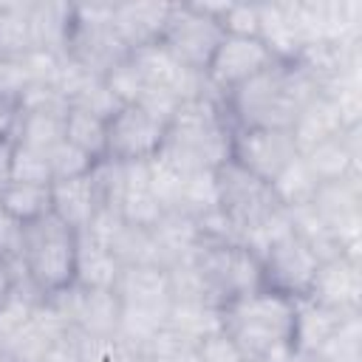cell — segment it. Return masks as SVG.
Listing matches in <instances>:
<instances>
[{"label": "cell", "instance_id": "cell-9", "mask_svg": "<svg viewBox=\"0 0 362 362\" xmlns=\"http://www.w3.org/2000/svg\"><path fill=\"white\" fill-rule=\"evenodd\" d=\"M65 57L90 76L107 79L127 57V45L110 23V3L74 6Z\"/></svg>", "mask_w": 362, "mask_h": 362}, {"label": "cell", "instance_id": "cell-18", "mask_svg": "<svg viewBox=\"0 0 362 362\" xmlns=\"http://www.w3.org/2000/svg\"><path fill=\"white\" fill-rule=\"evenodd\" d=\"M170 3H110V23L127 51L156 45L161 40Z\"/></svg>", "mask_w": 362, "mask_h": 362}, {"label": "cell", "instance_id": "cell-3", "mask_svg": "<svg viewBox=\"0 0 362 362\" xmlns=\"http://www.w3.org/2000/svg\"><path fill=\"white\" fill-rule=\"evenodd\" d=\"M215 204L218 212L232 226L235 238L249 249L260 252L283 226H288V212L280 204L272 184L260 181L232 158L215 173Z\"/></svg>", "mask_w": 362, "mask_h": 362}, {"label": "cell", "instance_id": "cell-43", "mask_svg": "<svg viewBox=\"0 0 362 362\" xmlns=\"http://www.w3.org/2000/svg\"><path fill=\"white\" fill-rule=\"evenodd\" d=\"M288 362H328L325 356H320V354H311V351H297Z\"/></svg>", "mask_w": 362, "mask_h": 362}, {"label": "cell", "instance_id": "cell-11", "mask_svg": "<svg viewBox=\"0 0 362 362\" xmlns=\"http://www.w3.org/2000/svg\"><path fill=\"white\" fill-rule=\"evenodd\" d=\"M300 156V147L291 130L277 127H235L229 158L257 175L266 184H274Z\"/></svg>", "mask_w": 362, "mask_h": 362}, {"label": "cell", "instance_id": "cell-17", "mask_svg": "<svg viewBox=\"0 0 362 362\" xmlns=\"http://www.w3.org/2000/svg\"><path fill=\"white\" fill-rule=\"evenodd\" d=\"M359 139H362V122L342 127L337 136L308 147L300 153L308 173L317 178V184L339 181L345 175H362L359 167Z\"/></svg>", "mask_w": 362, "mask_h": 362}, {"label": "cell", "instance_id": "cell-4", "mask_svg": "<svg viewBox=\"0 0 362 362\" xmlns=\"http://www.w3.org/2000/svg\"><path fill=\"white\" fill-rule=\"evenodd\" d=\"M221 328L235 339L249 362H288L294 342V300L266 288L221 308Z\"/></svg>", "mask_w": 362, "mask_h": 362}, {"label": "cell", "instance_id": "cell-28", "mask_svg": "<svg viewBox=\"0 0 362 362\" xmlns=\"http://www.w3.org/2000/svg\"><path fill=\"white\" fill-rule=\"evenodd\" d=\"M65 139L79 147L85 156H90L93 161L105 158V139H107V119L82 110V107H68L65 116Z\"/></svg>", "mask_w": 362, "mask_h": 362}, {"label": "cell", "instance_id": "cell-44", "mask_svg": "<svg viewBox=\"0 0 362 362\" xmlns=\"http://www.w3.org/2000/svg\"><path fill=\"white\" fill-rule=\"evenodd\" d=\"M0 209H3V187H0Z\"/></svg>", "mask_w": 362, "mask_h": 362}, {"label": "cell", "instance_id": "cell-10", "mask_svg": "<svg viewBox=\"0 0 362 362\" xmlns=\"http://www.w3.org/2000/svg\"><path fill=\"white\" fill-rule=\"evenodd\" d=\"M257 257H260L263 288L294 303L308 297L317 269L322 263L317 252L291 229V223L283 226L272 240H266Z\"/></svg>", "mask_w": 362, "mask_h": 362}, {"label": "cell", "instance_id": "cell-27", "mask_svg": "<svg viewBox=\"0 0 362 362\" xmlns=\"http://www.w3.org/2000/svg\"><path fill=\"white\" fill-rule=\"evenodd\" d=\"M3 212L17 218L20 223H31L37 218L51 215V184L8 181L3 187Z\"/></svg>", "mask_w": 362, "mask_h": 362}, {"label": "cell", "instance_id": "cell-32", "mask_svg": "<svg viewBox=\"0 0 362 362\" xmlns=\"http://www.w3.org/2000/svg\"><path fill=\"white\" fill-rule=\"evenodd\" d=\"M139 351L119 337H90L76 331V362H133Z\"/></svg>", "mask_w": 362, "mask_h": 362}, {"label": "cell", "instance_id": "cell-38", "mask_svg": "<svg viewBox=\"0 0 362 362\" xmlns=\"http://www.w3.org/2000/svg\"><path fill=\"white\" fill-rule=\"evenodd\" d=\"M221 25H223L226 34L257 37V31H260V11H257V6H246V3H223Z\"/></svg>", "mask_w": 362, "mask_h": 362}, {"label": "cell", "instance_id": "cell-13", "mask_svg": "<svg viewBox=\"0 0 362 362\" xmlns=\"http://www.w3.org/2000/svg\"><path fill=\"white\" fill-rule=\"evenodd\" d=\"M45 300L71 328L90 337H119L122 303L113 288H85L71 283Z\"/></svg>", "mask_w": 362, "mask_h": 362}, {"label": "cell", "instance_id": "cell-15", "mask_svg": "<svg viewBox=\"0 0 362 362\" xmlns=\"http://www.w3.org/2000/svg\"><path fill=\"white\" fill-rule=\"evenodd\" d=\"M274 59H280V57H274V51L260 37L223 34L215 57L209 59V68H206L204 79L218 96H223L232 88L252 79L255 74H260L263 68H269Z\"/></svg>", "mask_w": 362, "mask_h": 362}, {"label": "cell", "instance_id": "cell-40", "mask_svg": "<svg viewBox=\"0 0 362 362\" xmlns=\"http://www.w3.org/2000/svg\"><path fill=\"white\" fill-rule=\"evenodd\" d=\"M17 283H20V263H11L8 257L0 255V308L17 291Z\"/></svg>", "mask_w": 362, "mask_h": 362}, {"label": "cell", "instance_id": "cell-39", "mask_svg": "<svg viewBox=\"0 0 362 362\" xmlns=\"http://www.w3.org/2000/svg\"><path fill=\"white\" fill-rule=\"evenodd\" d=\"M20 249H23V223L0 209V255L8 257L11 263H20Z\"/></svg>", "mask_w": 362, "mask_h": 362}, {"label": "cell", "instance_id": "cell-31", "mask_svg": "<svg viewBox=\"0 0 362 362\" xmlns=\"http://www.w3.org/2000/svg\"><path fill=\"white\" fill-rule=\"evenodd\" d=\"M141 354L150 362H201L198 356V339L184 337L173 328H161L144 348Z\"/></svg>", "mask_w": 362, "mask_h": 362}, {"label": "cell", "instance_id": "cell-37", "mask_svg": "<svg viewBox=\"0 0 362 362\" xmlns=\"http://www.w3.org/2000/svg\"><path fill=\"white\" fill-rule=\"evenodd\" d=\"M198 356H201V362H249L223 328L198 339Z\"/></svg>", "mask_w": 362, "mask_h": 362}, {"label": "cell", "instance_id": "cell-16", "mask_svg": "<svg viewBox=\"0 0 362 362\" xmlns=\"http://www.w3.org/2000/svg\"><path fill=\"white\" fill-rule=\"evenodd\" d=\"M308 300L339 308V311H359L362 303V266L359 255H334L320 263Z\"/></svg>", "mask_w": 362, "mask_h": 362}, {"label": "cell", "instance_id": "cell-23", "mask_svg": "<svg viewBox=\"0 0 362 362\" xmlns=\"http://www.w3.org/2000/svg\"><path fill=\"white\" fill-rule=\"evenodd\" d=\"M362 314V311H339V308H328L320 305L314 300H297L294 303V342L297 351H317L342 320Z\"/></svg>", "mask_w": 362, "mask_h": 362}, {"label": "cell", "instance_id": "cell-36", "mask_svg": "<svg viewBox=\"0 0 362 362\" xmlns=\"http://www.w3.org/2000/svg\"><path fill=\"white\" fill-rule=\"evenodd\" d=\"M8 181H20V184H51V167H48L45 153H37V150H28V147L14 144Z\"/></svg>", "mask_w": 362, "mask_h": 362}, {"label": "cell", "instance_id": "cell-24", "mask_svg": "<svg viewBox=\"0 0 362 362\" xmlns=\"http://www.w3.org/2000/svg\"><path fill=\"white\" fill-rule=\"evenodd\" d=\"M342 127H348V124H345V119L339 113L337 99L328 96V93H317L305 105V110L300 113V119L294 122L291 136H294V141H297V147L303 153V150H308V147H314V144L337 136Z\"/></svg>", "mask_w": 362, "mask_h": 362}, {"label": "cell", "instance_id": "cell-22", "mask_svg": "<svg viewBox=\"0 0 362 362\" xmlns=\"http://www.w3.org/2000/svg\"><path fill=\"white\" fill-rule=\"evenodd\" d=\"M119 272H122V263L113 257V252L102 240H96L90 232H79L74 283L85 288H113L119 280Z\"/></svg>", "mask_w": 362, "mask_h": 362}, {"label": "cell", "instance_id": "cell-8", "mask_svg": "<svg viewBox=\"0 0 362 362\" xmlns=\"http://www.w3.org/2000/svg\"><path fill=\"white\" fill-rule=\"evenodd\" d=\"M221 8L223 3H170L158 45L181 68L204 76L226 34L221 25Z\"/></svg>", "mask_w": 362, "mask_h": 362}, {"label": "cell", "instance_id": "cell-12", "mask_svg": "<svg viewBox=\"0 0 362 362\" xmlns=\"http://www.w3.org/2000/svg\"><path fill=\"white\" fill-rule=\"evenodd\" d=\"M167 122L153 116L139 105H122L107 119V139H105V158L122 164L153 161L161 150Z\"/></svg>", "mask_w": 362, "mask_h": 362}, {"label": "cell", "instance_id": "cell-21", "mask_svg": "<svg viewBox=\"0 0 362 362\" xmlns=\"http://www.w3.org/2000/svg\"><path fill=\"white\" fill-rule=\"evenodd\" d=\"M71 17H74V3L31 0V51L65 57Z\"/></svg>", "mask_w": 362, "mask_h": 362}, {"label": "cell", "instance_id": "cell-5", "mask_svg": "<svg viewBox=\"0 0 362 362\" xmlns=\"http://www.w3.org/2000/svg\"><path fill=\"white\" fill-rule=\"evenodd\" d=\"M184 263L189 266L201 297L218 311L263 288L260 257L246 243L212 240L198 235V243Z\"/></svg>", "mask_w": 362, "mask_h": 362}, {"label": "cell", "instance_id": "cell-34", "mask_svg": "<svg viewBox=\"0 0 362 362\" xmlns=\"http://www.w3.org/2000/svg\"><path fill=\"white\" fill-rule=\"evenodd\" d=\"M34 82H37V71H34L31 51L17 57H0V96L20 102V96Z\"/></svg>", "mask_w": 362, "mask_h": 362}, {"label": "cell", "instance_id": "cell-20", "mask_svg": "<svg viewBox=\"0 0 362 362\" xmlns=\"http://www.w3.org/2000/svg\"><path fill=\"white\" fill-rule=\"evenodd\" d=\"M119 215L127 223H136L144 229H153L164 218V206L153 192L150 161L127 164V181H124V198H122Z\"/></svg>", "mask_w": 362, "mask_h": 362}, {"label": "cell", "instance_id": "cell-42", "mask_svg": "<svg viewBox=\"0 0 362 362\" xmlns=\"http://www.w3.org/2000/svg\"><path fill=\"white\" fill-rule=\"evenodd\" d=\"M11 153H14V141L11 139H0V187L8 184V173H11Z\"/></svg>", "mask_w": 362, "mask_h": 362}, {"label": "cell", "instance_id": "cell-41", "mask_svg": "<svg viewBox=\"0 0 362 362\" xmlns=\"http://www.w3.org/2000/svg\"><path fill=\"white\" fill-rule=\"evenodd\" d=\"M20 119V102L0 96V139H11Z\"/></svg>", "mask_w": 362, "mask_h": 362}, {"label": "cell", "instance_id": "cell-2", "mask_svg": "<svg viewBox=\"0 0 362 362\" xmlns=\"http://www.w3.org/2000/svg\"><path fill=\"white\" fill-rule=\"evenodd\" d=\"M232 122L215 90L184 99L167 122L156 161L178 173H215L232 153Z\"/></svg>", "mask_w": 362, "mask_h": 362}, {"label": "cell", "instance_id": "cell-7", "mask_svg": "<svg viewBox=\"0 0 362 362\" xmlns=\"http://www.w3.org/2000/svg\"><path fill=\"white\" fill-rule=\"evenodd\" d=\"M76 240H79V232H74L57 215H45L31 223H23L20 266L25 272V277L45 297H51L74 283Z\"/></svg>", "mask_w": 362, "mask_h": 362}, {"label": "cell", "instance_id": "cell-19", "mask_svg": "<svg viewBox=\"0 0 362 362\" xmlns=\"http://www.w3.org/2000/svg\"><path fill=\"white\" fill-rule=\"evenodd\" d=\"M51 215H57L74 232H85L93 223V218L99 215V201L90 173L79 178L51 181Z\"/></svg>", "mask_w": 362, "mask_h": 362}, {"label": "cell", "instance_id": "cell-14", "mask_svg": "<svg viewBox=\"0 0 362 362\" xmlns=\"http://www.w3.org/2000/svg\"><path fill=\"white\" fill-rule=\"evenodd\" d=\"M362 175H345L339 181H325L314 189L308 206L325 221L345 255H359V226H362Z\"/></svg>", "mask_w": 362, "mask_h": 362}, {"label": "cell", "instance_id": "cell-33", "mask_svg": "<svg viewBox=\"0 0 362 362\" xmlns=\"http://www.w3.org/2000/svg\"><path fill=\"white\" fill-rule=\"evenodd\" d=\"M272 187H274V192H277V198H280L283 206H300V204H308V201H311V195H314V189H317L320 184H317V178L308 173V167L303 164V158L297 156V161H294Z\"/></svg>", "mask_w": 362, "mask_h": 362}, {"label": "cell", "instance_id": "cell-26", "mask_svg": "<svg viewBox=\"0 0 362 362\" xmlns=\"http://www.w3.org/2000/svg\"><path fill=\"white\" fill-rule=\"evenodd\" d=\"M31 51V0H0V57Z\"/></svg>", "mask_w": 362, "mask_h": 362}, {"label": "cell", "instance_id": "cell-35", "mask_svg": "<svg viewBox=\"0 0 362 362\" xmlns=\"http://www.w3.org/2000/svg\"><path fill=\"white\" fill-rule=\"evenodd\" d=\"M48 167H51V181H65V178H79L88 175L90 167L96 164L90 156H85L79 147H74L68 139H62L54 150L45 153Z\"/></svg>", "mask_w": 362, "mask_h": 362}, {"label": "cell", "instance_id": "cell-30", "mask_svg": "<svg viewBox=\"0 0 362 362\" xmlns=\"http://www.w3.org/2000/svg\"><path fill=\"white\" fill-rule=\"evenodd\" d=\"M311 354L328 362H362V314H354L337 325V331Z\"/></svg>", "mask_w": 362, "mask_h": 362}, {"label": "cell", "instance_id": "cell-25", "mask_svg": "<svg viewBox=\"0 0 362 362\" xmlns=\"http://www.w3.org/2000/svg\"><path fill=\"white\" fill-rule=\"evenodd\" d=\"M65 116L68 110L20 107V119H17L11 141L28 150H37V153H48L65 139Z\"/></svg>", "mask_w": 362, "mask_h": 362}, {"label": "cell", "instance_id": "cell-6", "mask_svg": "<svg viewBox=\"0 0 362 362\" xmlns=\"http://www.w3.org/2000/svg\"><path fill=\"white\" fill-rule=\"evenodd\" d=\"M113 291L122 303L119 339L141 351L161 328H167L173 305L170 274L161 266H122Z\"/></svg>", "mask_w": 362, "mask_h": 362}, {"label": "cell", "instance_id": "cell-29", "mask_svg": "<svg viewBox=\"0 0 362 362\" xmlns=\"http://www.w3.org/2000/svg\"><path fill=\"white\" fill-rule=\"evenodd\" d=\"M167 328L184 334V337L201 339L221 328V311L204 300H173Z\"/></svg>", "mask_w": 362, "mask_h": 362}, {"label": "cell", "instance_id": "cell-1", "mask_svg": "<svg viewBox=\"0 0 362 362\" xmlns=\"http://www.w3.org/2000/svg\"><path fill=\"white\" fill-rule=\"evenodd\" d=\"M322 93L297 59H274L269 68L221 96L232 127L291 130L305 105Z\"/></svg>", "mask_w": 362, "mask_h": 362}]
</instances>
